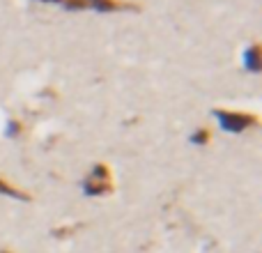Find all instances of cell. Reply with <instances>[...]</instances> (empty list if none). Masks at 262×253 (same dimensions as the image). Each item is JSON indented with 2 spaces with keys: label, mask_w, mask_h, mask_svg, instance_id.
<instances>
[{
  "label": "cell",
  "mask_w": 262,
  "mask_h": 253,
  "mask_svg": "<svg viewBox=\"0 0 262 253\" xmlns=\"http://www.w3.org/2000/svg\"><path fill=\"white\" fill-rule=\"evenodd\" d=\"M83 194L90 198H99V196H108L113 191V175L106 163H95L88 177L83 180Z\"/></svg>",
  "instance_id": "1"
},
{
  "label": "cell",
  "mask_w": 262,
  "mask_h": 253,
  "mask_svg": "<svg viewBox=\"0 0 262 253\" xmlns=\"http://www.w3.org/2000/svg\"><path fill=\"white\" fill-rule=\"evenodd\" d=\"M212 115L219 120L223 131H230V134H242V131L251 129V126H258L260 120L251 113H242V111H226V109H214Z\"/></svg>",
  "instance_id": "2"
},
{
  "label": "cell",
  "mask_w": 262,
  "mask_h": 253,
  "mask_svg": "<svg viewBox=\"0 0 262 253\" xmlns=\"http://www.w3.org/2000/svg\"><path fill=\"white\" fill-rule=\"evenodd\" d=\"M69 9H97V12H120V9H138L136 5L122 3V0H64Z\"/></svg>",
  "instance_id": "3"
},
{
  "label": "cell",
  "mask_w": 262,
  "mask_h": 253,
  "mask_svg": "<svg viewBox=\"0 0 262 253\" xmlns=\"http://www.w3.org/2000/svg\"><path fill=\"white\" fill-rule=\"evenodd\" d=\"M244 67L249 69V72H260V44H253L246 49L244 53Z\"/></svg>",
  "instance_id": "4"
},
{
  "label": "cell",
  "mask_w": 262,
  "mask_h": 253,
  "mask_svg": "<svg viewBox=\"0 0 262 253\" xmlns=\"http://www.w3.org/2000/svg\"><path fill=\"white\" fill-rule=\"evenodd\" d=\"M0 194L3 196H9V198H16V200H30V194H26V191L16 189L14 184H9V182L0 180Z\"/></svg>",
  "instance_id": "5"
},
{
  "label": "cell",
  "mask_w": 262,
  "mask_h": 253,
  "mask_svg": "<svg viewBox=\"0 0 262 253\" xmlns=\"http://www.w3.org/2000/svg\"><path fill=\"white\" fill-rule=\"evenodd\" d=\"M209 140H212V131L207 126H200L198 131L191 134V143L193 145H209Z\"/></svg>",
  "instance_id": "6"
},
{
  "label": "cell",
  "mask_w": 262,
  "mask_h": 253,
  "mask_svg": "<svg viewBox=\"0 0 262 253\" xmlns=\"http://www.w3.org/2000/svg\"><path fill=\"white\" fill-rule=\"evenodd\" d=\"M21 131H23V124L21 122H18V120H7V126H5V134H7L9 136V138H16V136L18 134H21Z\"/></svg>",
  "instance_id": "7"
},
{
  "label": "cell",
  "mask_w": 262,
  "mask_h": 253,
  "mask_svg": "<svg viewBox=\"0 0 262 253\" xmlns=\"http://www.w3.org/2000/svg\"><path fill=\"white\" fill-rule=\"evenodd\" d=\"M41 3H60V5H64V0H41Z\"/></svg>",
  "instance_id": "8"
},
{
  "label": "cell",
  "mask_w": 262,
  "mask_h": 253,
  "mask_svg": "<svg viewBox=\"0 0 262 253\" xmlns=\"http://www.w3.org/2000/svg\"><path fill=\"white\" fill-rule=\"evenodd\" d=\"M0 253H12V251H0Z\"/></svg>",
  "instance_id": "9"
}]
</instances>
